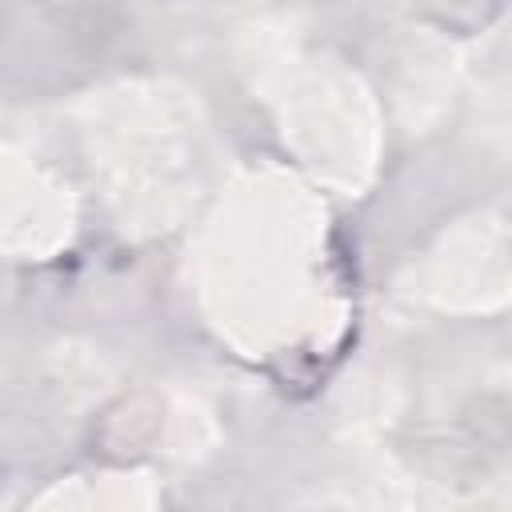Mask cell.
Masks as SVG:
<instances>
[{
  "label": "cell",
  "instance_id": "cell-1",
  "mask_svg": "<svg viewBox=\"0 0 512 512\" xmlns=\"http://www.w3.org/2000/svg\"><path fill=\"white\" fill-rule=\"evenodd\" d=\"M156 432H160V404L148 392H132L100 412L92 432V452L100 460L128 464L156 444Z\"/></svg>",
  "mask_w": 512,
  "mask_h": 512
},
{
  "label": "cell",
  "instance_id": "cell-2",
  "mask_svg": "<svg viewBox=\"0 0 512 512\" xmlns=\"http://www.w3.org/2000/svg\"><path fill=\"white\" fill-rule=\"evenodd\" d=\"M424 8L440 28L468 36V32H480L496 16L500 0H424Z\"/></svg>",
  "mask_w": 512,
  "mask_h": 512
}]
</instances>
